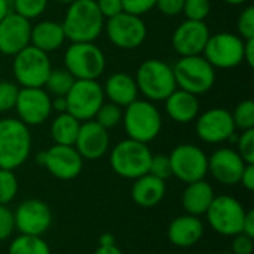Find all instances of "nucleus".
<instances>
[{
  "mask_svg": "<svg viewBox=\"0 0 254 254\" xmlns=\"http://www.w3.org/2000/svg\"><path fill=\"white\" fill-rule=\"evenodd\" d=\"M104 22L95 0H74L67 6L61 25L70 43L95 42L104 31Z\"/></svg>",
  "mask_w": 254,
  "mask_h": 254,
  "instance_id": "1",
  "label": "nucleus"
},
{
  "mask_svg": "<svg viewBox=\"0 0 254 254\" xmlns=\"http://www.w3.org/2000/svg\"><path fill=\"white\" fill-rule=\"evenodd\" d=\"M33 147L30 128L18 118L0 119V168L16 170L22 167Z\"/></svg>",
  "mask_w": 254,
  "mask_h": 254,
  "instance_id": "2",
  "label": "nucleus"
},
{
  "mask_svg": "<svg viewBox=\"0 0 254 254\" xmlns=\"http://www.w3.org/2000/svg\"><path fill=\"white\" fill-rule=\"evenodd\" d=\"M122 124L128 138L149 144L162 131V115L155 103L137 98L124 107Z\"/></svg>",
  "mask_w": 254,
  "mask_h": 254,
  "instance_id": "3",
  "label": "nucleus"
},
{
  "mask_svg": "<svg viewBox=\"0 0 254 254\" xmlns=\"http://www.w3.org/2000/svg\"><path fill=\"white\" fill-rule=\"evenodd\" d=\"M134 79L138 94L152 103L164 101L177 88L173 67L158 58H149L143 61L138 65Z\"/></svg>",
  "mask_w": 254,
  "mask_h": 254,
  "instance_id": "4",
  "label": "nucleus"
},
{
  "mask_svg": "<svg viewBox=\"0 0 254 254\" xmlns=\"http://www.w3.org/2000/svg\"><path fill=\"white\" fill-rule=\"evenodd\" d=\"M64 68L74 80H98L107 67L104 52L94 42H73L64 52Z\"/></svg>",
  "mask_w": 254,
  "mask_h": 254,
  "instance_id": "5",
  "label": "nucleus"
},
{
  "mask_svg": "<svg viewBox=\"0 0 254 254\" xmlns=\"http://www.w3.org/2000/svg\"><path fill=\"white\" fill-rule=\"evenodd\" d=\"M152 156L149 144L125 138L112 147L109 162L115 174L127 180H135L149 173Z\"/></svg>",
  "mask_w": 254,
  "mask_h": 254,
  "instance_id": "6",
  "label": "nucleus"
},
{
  "mask_svg": "<svg viewBox=\"0 0 254 254\" xmlns=\"http://www.w3.org/2000/svg\"><path fill=\"white\" fill-rule=\"evenodd\" d=\"M176 85L196 97L207 94L216 83V68L202 57H180L173 65Z\"/></svg>",
  "mask_w": 254,
  "mask_h": 254,
  "instance_id": "7",
  "label": "nucleus"
},
{
  "mask_svg": "<svg viewBox=\"0 0 254 254\" xmlns=\"http://www.w3.org/2000/svg\"><path fill=\"white\" fill-rule=\"evenodd\" d=\"M12 74L19 88H43L52 70L49 54L28 45L12 57Z\"/></svg>",
  "mask_w": 254,
  "mask_h": 254,
  "instance_id": "8",
  "label": "nucleus"
},
{
  "mask_svg": "<svg viewBox=\"0 0 254 254\" xmlns=\"http://www.w3.org/2000/svg\"><path fill=\"white\" fill-rule=\"evenodd\" d=\"M246 213L247 210L237 198L231 195H216L204 216L207 217L208 226L216 234L232 238L241 234Z\"/></svg>",
  "mask_w": 254,
  "mask_h": 254,
  "instance_id": "9",
  "label": "nucleus"
},
{
  "mask_svg": "<svg viewBox=\"0 0 254 254\" xmlns=\"http://www.w3.org/2000/svg\"><path fill=\"white\" fill-rule=\"evenodd\" d=\"M168 158L171 176L185 185L204 180L208 174V156L196 144L182 143L171 150Z\"/></svg>",
  "mask_w": 254,
  "mask_h": 254,
  "instance_id": "10",
  "label": "nucleus"
},
{
  "mask_svg": "<svg viewBox=\"0 0 254 254\" xmlns=\"http://www.w3.org/2000/svg\"><path fill=\"white\" fill-rule=\"evenodd\" d=\"M202 57L214 68H235L244 63V39L231 31L210 34Z\"/></svg>",
  "mask_w": 254,
  "mask_h": 254,
  "instance_id": "11",
  "label": "nucleus"
},
{
  "mask_svg": "<svg viewBox=\"0 0 254 254\" xmlns=\"http://www.w3.org/2000/svg\"><path fill=\"white\" fill-rule=\"evenodd\" d=\"M104 33L113 46L124 51H134L144 43L147 37V25L141 16L122 12L106 19Z\"/></svg>",
  "mask_w": 254,
  "mask_h": 254,
  "instance_id": "12",
  "label": "nucleus"
},
{
  "mask_svg": "<svg viewBox=\"0 0 254 254\" xmlns=\"http://www.w3.org/2000/svg\"><path fill=\"white\" fill-rule=\"evenodd\" d=\"M65 101L67 112L77 121L86 122L95 118L106 98L98 80H74L65 95Z\"/></svg>",
  "mask_w": 254,
  "mask_h": 254,
  "instance_id": "13",
  "label": "nucleus"
},
{
  "mask_svg": "<svg viewBox=\"0 0 254 254\" xmlns=\"http://www.w3.org/2000/svg\"><path fill=\"white\" fill-rule=\"evenodd\" d=\"M195 131L201 141L207 144H220L237 140V128L232 113L225 107H211L198 115Z\"/></svg>",
  "mask_w": 254,
  "mask_h": 254,
  "instance_id": "14",
  "label": "nucleus"
},
{
  "mask_svg": "<svg viewBox=\"0 0 254 254\" xmlns=\"http://www.w3.org/2000/svg\"><path fill=\"white\" fill-rule=\"evenodd\" d=\"M13 222L18 234L43 237L52 226V210L45 201L28 198L13 210Z\"/></svg>",
  "mask_w": 254,
  "mask_h": 254,
  "instance_id": "15",
  "label": "nucleus"
},
{
  "mask_svg": "<svg viewBox=\"0 0 254 254\" xmlns=\"http://www.w3.org/2000/svg\"><path fill=\"white\" fill-rule=\"evenodd\" d=\"M13 110L28 128L43 125L52 115V97L45 88H19Z\"/></svg>",
  "mask_w": 254,
  "mask_h": 254,
  "instance_id": "16",
  "label": "nucleus"
},
{
  "mask_svg": "<svg viewBox=\"0 0 254 254\" xmlns=\"http://www.w3.org/2000/svg\"><path fill=\"white\" fill-rule=\"evenodd\" d=\"M43 167L52 177L63 182H70L80 176L83 170V158L74 146L52 144L45 150Z\"/></svg>",
  "mask_w": 254,
  "mask_h": 254,
  "instance_id": "17",
  "label": "nucleus"
},
{
  "mask_svg": "<svg viewBox=\"0 0 254 254\" xmlns=\"http://www.w3.org/2000/svg\"><path fill=\"white\" fill-rule=\"evenodd\" d=\"M210 34L211 33L205 21L185 19L176 27L171 36V46L180 57L202 55Z\"/></svg>",
  "mask_w": 254,
  "mask_h": 254,
  "instance_id": "18",
  "label": "nucleus"
},
{
  "mask_svg": "<svg viewBox=\"0 0 254 254\" xmlns=\"http://www.w3.org/2000/svg\"><path fill=\"white\" fill-rule=\"evenodd\" d=\"M246 165L244 159L232 147H219L208 156V174L225 186L240 185Z\"/></svg>",
  "mask_w": 254,
  "mask_h": 254,
  "instance_id": "19",
  "label": "nucleus"
},
{
  "mask_svg": "<svg viewBox=\"0 0 254 254\" xmlns=\"http://www.w3.org/2000/svg\"><path fill=\"white\" fill-rule=\"evenodd\" d=\"M74 149L83 161L101 159L110 150V134L94 119L82 122L74 141Z\"/></svg>",
  "mask_w": 254,
  "mask_h": 254,
  "instance_id": "20",
  "label": "nucleus"
},
{
  "mask_svg": "<svg viewBox=\"0 0 254 254\" xmlns=\"http://www.w3.org/2000/svg\"><path fill=\"white\" fill-rule=\"evenodd\" d=\"M31 22L10 12L0 21V54L13 57L30 45Z\"/></svg>",
  "mask_w": 254,
  "mask_h": 254,
  "instance_id": "21",
  "label": "nucleus"
},
{
  "mask_svg": "<svg viewBox=\"0 0 254 254\" xmlns=\"http://www.w3.org/2000/svg\"><path fill=\"white\" fill-rule=\"evenodd\" d=\"M204 232V222L198 216L185 213L171 220L167 229V237L173 246L179 249H190L201 241Z\"/></svg>",
  "mask_w": 254,
  "mask_h": 254,
  "instance_id": "22",
  "label": "nucleus"
},
{
  "mask_svg": "<svg viewBox=\"0 0 254 254\" xmlns=\"http://www.w3.org/2000/svg\"><path fill=\"white\" fill-rule=\"evenodd\" d=\"M164 104H165V113L168 115V118L173 122L182 124V125L195 122L201 110L198 97L179 88H176L164 100Z\"/></svg>",
  "mask_w": 254,
  "mask_h": 254,
  "instance_id": "23",
  "label": "nucleus"
},
{
  "mask_svg": "<svg viewBox=\"0 0 254 254\" xmlns=\"http://www.w3.org/2000/svg\"><path fill=\"white\" fill-rule=\"evenodd\" d=\"M103 86L104 98L113 104H118L119 107H127L132 101L138 98V88L135 83L134 76L124 73V71H115L112 73Z\"/></svg>",
  "mask_w": 254,
  "mask_h": 254,
  "instance_id": "24",
  "label": "nucleus"
},
{
  "mask_svg": "<svg viewBox=\"0 0 254 254\" xmlns=\"http://www.w3.org/2000/svg\"><path fill=\"white\" fill-rule=\"evenodd\" d=\"M132 182L134 183L131 186V198L138 207L153 208L165 198L167 193L165 180H161L147 173Z\"/></svg>",
  "mask_w": 254,
  "mask_h": 254,
  "instance_id": "25",
  "label": "nucleus"
},
{
  "mask_svg": "<svg viewBox=\"0 0 254 254\" xmlns=\"http://www.w3.org/2000/svg\"><path fill=\"white\" fill-rule=\"evenodd\" d=\"M65 34L61 22L52 21V19H42L31 24V36H30V45L46 52H55L60 48H63L65 42Z\"/></svg>",
  "mask_w": 254,
  "mask_h": 254,
  "instance_id": "26",
  "label": "nucleus"
},
{
  "mask_svg": "<svg viewBox=\"0 0 254 254\" xmlns=\"http://www.w3.org/2000/svg\"><path fill=\"white\" fill-rule=\"evenodd\" d=\"M214 196V188L205 179L188 183L182 193V207L186 214L201 217L207 213Z\"/></svg>",
  "mask_w": 254,
  "mask_h": 254,
  "instance_id": "27",
  "label": "nucleus"
},
{
  "mask_svg": "<svg viewBox=\"0 0 254 254\" xmlns=\"http://www.w3.org/2000/svg\"><path fill=\"white\" fill-rule=\"evenodd\" d=\"M80 121H77L74 116H71L68 112L58 113L49 128L51 138L54 144H63V146H74L79 128H80Z\"/></svg>",
  "mask_w": 254,
  "mask_h": 254,
  "instance_id": "28",
  "label": "nucleus"
},
{
  "mask_svg": "<svg viewBox=\"0 0 254 254\" xmlns=\"http://www.w3.org/2000/svg\"><path fill=\"white\" fill-rule=\"evenodd\" d=\"M7 254H51V247L43 237L18 234L10 241Z\"/></svg>",
  "mask_w": 254,
  "mask_h": 254,
  "instance_id": "29",
  "label": "nucleus"
},
{
  "mask_svg": "<svg viewBox=\"0 0 254 254\" xmlns=\"http://www.w3.org/2000/svg\"><path fill=\"white\" fill-rule=\"evenodd\" d=\"M73 83L74 77L65 68H52L43 88L51 97H65Z\"/></svg>",
  "mask_w": 254,
  "mask_h": 254,
  "instance_id": "30",
  "label": "nucleus"
},
{
  "mask_svg": "<svg viewBox=\"0 0 254 254\" xmlns=\"http://www.w3.org/2000/svg\"><path fill=\"white\" fill-rule=\"evenodd\" d=\"M122 115H124L122 107H119L118 104H113L110 101H104L101 104V107L98 109L94 121L97 124H100L103 128H106L107 131H110L122 122Z\"/></svg>",
  "mask_w": 254,
  "mask_h": 254,
  "instance_id": "31",
  "label": "nucleus"
},
{
  "mask_svg": "<svg viewBox=\"0 0 254 254\" xmlns=\"http://www.w3.org/2000/svg\"><path fill=\"white\" fill-rule=\"evenodd\" d=\"M48 3L49 0H12V12L31 21L45 13Z\"/></svg>",
  "mask_w": 254,
  "mask_h": 254,
  "instance_id": "32",
  "label": "nucleus"
},
{
  "mask_svg": "<svg viewBox=\"0 0 254 254\" xmlns=\"http://www.w3.org/2000/svg\"><path fill=\"white\" fill-rule=\"evenodd\" d=\"M19 185L13 170L0 168V205H9L18 193Z\"/></svg>",
  "mask_w": 254,
  "mask_h": 254,
  "instance_id": "33",
  "label": "nucleus"
},
{
  "mask_svg": "<svg viewBox=\"0 0 254 254\" xmlns=\"http://www.w3.org/2000/svg\"><path fill=\"white\" fill-rule=\"evenodd\" d=\"M237 131H247L254 128V101L243 100L237 104L235 110L231 112Z\"/></svg>",
  "mask_w": 254,
  "mask_h": 254,
  "instance_id": "34",
  "label": "nucleus"
},
{
  "mask_svg": "<svg viewBox=\"0 0 254 254\" xmlns=\"http://www.w3.org/2000/svg\"><path fill=\"white\" fill-rule=\"evenodd\" d=\"M211 12L210 0H185L183 10L186 19L192 21H205Z\"/></svg>",
  "mask_w": 254,
  "mask_h": 254,
  "instance_id": "35",
  "label": "nucleus"
},
{
  "mask_svg": "<svg viewBox=\"0 0 254 254\" xmlns=\"http://www.w3.org/2000/svg\"><path fill=\"white\" fill-rule=\"evenodd\" d=\"M19 86L12 80H0V113L13 110Z\"/></svg>",
  "mask_w": 254,
  "mask_h": 254,
  "instance_id": "36",
  "label": "nucleus"
},
{
  "mask_svg": "<svg viewBox=\"0 0 254 254\" xmlns=\"http://www.w3.org/2000/svg\"><path fill=\"white\" fill-rule=\"evenodd\" d=\"M237 152L244 159L246 164H254V128L241 131L240 135H237Z\"/></svg>",
  "mask_w": 254,
  "mask_h": 254,
  "instance_id": "37",
  "label": "nucleus"
},
{
  "mask_svg": "<svg viewBox=\"0 0 254 254\" xmlns=\"http://www.w3.org/2000/svg\"><path fill=\"white\" fill-rule=\"evenodd\" d=\"M237 30L238 36H241L244 40L254 39V7L252 4H247L240 12L237 19Z\"/></svg>",
  "mask_w": 254,
  "mask_h": 254,
  "instance_id": "38",
  "label": "nucleus"
},
{
  "mask_svg": "<svg viewBox=\"0 0 254 254\" xmlns=\"http://www.w3.org/2000/svg\"><path fill=\"white\" fill-rule=\"evenodd\" d=\"M149 174L167 182V179L171 177V165L168 155H153L149 165Z\"/></svg>",
  "mask_w": 254,
  "mask_h": 254,
  "instance_id": "39",
  "label": "nucleus"
},
{
  "mask_svg": "<svg viewBox=\"0 0 254 254\" xmlns=\"http://www.w3.org/2000/svg\"><path fill=\"white\" fill-rule=\"evenodd\" d=\"M15 232L13 211L7 205H0V243L7 241Z\"/></svg>",
  "mask_w": 254,
  "mask_h": 254,
  "instance_id": "40",
  "label": "nucleus"
},
{
  "mask_svg": "<svg viewBox=\"0 0 254 254\" xmlns=\"http://www.w3.org/2000/svg\"><path fill=\"white\" fill-rule=\"evenodd\" d=\"M156 4V0H122L124 12L143 16L147 12H150Z\"/></svg>",
  "mask_w": 254,
  "mask_h": 254,
  "instance_id": "41",
  "label": "nucleus"
},
{
  "mask_svg": "<svg viewBox=\"0 0 254 254\" xmlns=\"http://www.w3.org/2000/svg\"><path fill=\"white\" fill-rule=\"evenodd\" d=\"M95 3H97V7L104 19L113 18L124 12L122 0H95Z\"/></svg>",
  "mask_w": 254,
  "mask_h": 254,
  "instance_id": "42",
  "label": "nucleus"
},
{
  "mask_svg": "<svg viewBox=\"0 0 254 254\" xmlns=\"http://www.w3.org/2000/svg\"><path fill=\"white\" fill-rule=\"evenodd\" d=\"M232 253L254 254V238L246 234H238L232 237Z\"/></svg>",
  "mask_w": 254,
  "mask_h": 254,
  "instance_id": "43",
  "label": "nucleus"
},
{
  "mask_svg": "<svg viewBox=\"0 0 254 254\" xmlns=\"http://www.w3.org/2000/svg\"><path fill=\"white\" fill-rule=\"evenodd\" d=\"M185 0H156L155 7L165 16H177L183 10Z\"/></svg>",
  "mask_w": 254,
  "mask_h": 254,
  "instance_id": "44",
  "label": "nucleus"
},
{
  "mask_svg": "<svg viewBox=\"0 0 254 254\" xmlns=\"http://www.w3.org/2000/svg\"><path fill=\"white\" fill-rule=\"evenodd\" d=\"M240 185L249 190V192H253L254 190V164H247L243 174H241V179H240Z\"/></svg>",
  "mask_w": 254,
  "mask_h": 254,
  "instance_id": "45",
  "label": "nucleus"
},
{
  "mask_svg": "<svg viewBox=\"0 0 254 254\" xmlns=\"http://www.w3.org/2000/svg\"><path fill=\"white\" fill-rule=\"evenodd\" d=\"M241 234H246V235L254 238V210H247Z\"/></svg>",
  "mask_w": 254,
  "mask_h": 254,
  "instance_id": "46",
  "label": "nucleus"
},
{
  "mask_svg": "<svg viewBox=\"0 0 254 254\" xmlns=\"http://www.w3.org/2000/svg\"><path fill=\"white\" fill-rule=\"evenodd\" d=\"M244 63L249 67H254V39L244 40Z\"/></svg>",
  "mask_w": 254,
  "mask_h": 254,
  "instance_id": "47",
  "label": "nucleus"
},
{
  "mask_svg": "<svg viewBox=\"0 0 254 254\" xmlns=\"http://www.w3.org/2000/svg\"><path fill=\"white\" fill-rule=\"evenodd\" d=\"M52 112H57V113L67 112L65 97H52Z\"/></svg>",
  "mask_w": 254,
  "mask_h": 254,
  "instance_id": "48",
  "label": "nucleus"
},
{
  "mask_svg": "<svg viewBox=\"0 0 254 254\" xmlns=\"http://www.w3.org/2000/svg\"><path fill=\"white\" fill-rule=\"evenodd\" d=\"M94 254H124V253H122V250H121L116 244H113V246H98V247H97V250L94 252Z\"/></svg>",
  "mask_w": 254,
  "mask_h": 254,
  "instance_id": "49",
  "label": "nucleus"
},
{
  "mask_svg": "<svg viewBox=\"0 0 254 254\" xmlns=\"http://www.w3.org/2000/svg\"><path fill=\"white\" fill-rule=\"evenodd\" d=\"M12 12V0H0V21Z\"/></svg>",
  "mask_w": 254,
  "mask_h": 254,
  "instance_id": "50",
  "label": "nucleus"
},
{
  "mask_svg": "<svg viewBox=\"0 0 254 254\" xmlns=\"http://www.w3.org/2000/svg\"><path fill=\"white\" fill-rule=\"evenodd\" d=\"M113 244H116V241H115V237L110 232H104V234L100 235L98 246H113Z\"/></svg>",
  "mask_w": 254,
  "mask_h": 254,
  "instance_id": "51",
  "label": "nucleus"
},
{
  "mask_svg": "<svg viewBox=\"0 0 254 254\" xmlns=\"http://www.w3.org/2000/svg\"><path fill=\"white\" fill-rule=\"evenodd\" d=\"M223 1L228 4H232V6H241V4H247L250 0H223Z\"/></svg>",
  "mask_w": 254,
  "mask_h": 254,
  "instance_id": "52",
  "label": "nucleus"
},
{
  "mask_svg": "<svg viewBox=\"0 0 254 254\" xmlns=\"http://www.w3.org/2000/svg\"><path fill=\"white\" fill-rule=\"evenodd\" d=\"M43 161H45V150H42V152H39L36 155V164L37 165H42L43 167Z\"/></svg>",
  "mask_w": 254,
  "mask_h": 254,
  "instance_id": "53",
  "label": "nucleus"
},
{
  "mask_svg": "<svg viewBox=\"0 0 254 254\" xmlns=\"http://www.w3.org/2000/svg\"><path fill=\"white\" fill-rule=\"evenodd\" d=\"M54 1H57V3H60V4H65V6H68L70 3H73L74 0H54Z\"/></svg>",
  "mask_w": 254,
  "mask_h": 254,
  "instance_id": "54",
  "label": "nucleus"
},
{
  "mask_svg": "<svg viewBox=\"0 0 254 254\" xmlns=\"http://www.w3.org/2000/svg\"><path fill=\"white\" fill-rule=\"evenodd\" d=\"M205 254H219V253H205Z\"/></svg>",
  "mask_w": 254,
  "mask_h": 254,
  "instance_id": "55",
  "label": "nucleus"
}]
</instances>
